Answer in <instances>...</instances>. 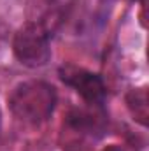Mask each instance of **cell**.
<instances>
[{
  "mask_svg": "<svg viewBox=\"0 0 149 151\" xmlns=\"http://www.w3.org/2000/svg\"><path fill=\"white\" fill-rule=\"evenodd\" d=\"M107 113L104 106L88 104V107L70 109L60 130V148L63 151H86L95 146L107 132Z\"/></svg>",
  "mask_w": 149,
  "mask_h": 151,
  "instance_id": "6da1fadb",
  "label": "cell"
},
{
  "mask_svg": "<svg viewBox=\"0 0 149 151\" xmlns=\"http://www.w3.org/2000/svg\"><path fill=\"white\" fill-rule=\"evenodd\" d=\"M9 109L14 118L25 125L39 127L47 121L56 107V88L46 81H25L19 83L9 95Z\"/></svg>",
  "mask_w": 149,
  "mask_h": 151,
  "instance_id": "7a4b0ae2",
  "label": "cell"
},
{
  "mask_svg": "<svg viewBox=\"0 0 149 151\" xmlns=\"http://www.w3.org/2000/svg\"><path fill=\"white\" fill-rule=\"evenodd\" d=\"M51 32L37 21L25 23L12 39V51L19 63L27 67H42L51 58Z\"/></svg>",
  "mask_w": 149,
  "mask_h": 151,
  "instance_id": "3957f363",
  "label": "cell"
},
{
  "mask_svg": "<svg viewBox=\"0 0 149 151\" xmlns=\"http://www.w3.org/2000/svg\"><path fill=\"white\" fill-rule=\"evenodd\" d=\"M58 76L67 86H70L82 97L86 104L104 106L107 97V86L98 74L72 63H67L58 69Z\"/></svg>",
  "mask_w": 149,
  "mask_h": 151,
  "instance_id": "277c9868",
  "label": "cell"
},
{
  "mask_svg": "<svg viewBox=\"0 0 149 151\" xmlns=\"http://www.w3.org/2000/svg\"><path fill=\"white\" fill-rule=\"evenodd\" d=\"M126 107L130 109V113L133 116L135 121H139L142 127L148 125L149 118V106H148V88L140 86V88H132L126 93Z\"/></svg>",
  "mask_w": 149,
  "mask_h": 151,
  "instance_id": "5b68a950",
  "label": "cell"
},
{
  "mask_svg": "<svg viewBox=\"0 0 149 151\" xmlns=\"http://www.w3.org/2000/svg\"><path fill=\"white\" fill-rule=\"evenodd\" d=\"M7 37H9V27H7L4 21H0V49H2L4 44L7 42Z\"/></svg>",
  "mask_w": 149,
  "mask_h": 151,
  "instance_id": "8992f818",
  "label": "cell"
},
{
  "mask_svg": "<svg viewBox=\"0 0 149 151\" xmlns=\"http://www.w3.org/2000/svg\"><path fill=\"white\" fill-rule=\"evenodd\" d=\"M100 151H125L121 146H117V144H111V146H107V148H104V150Z\"/></svg>",
  "mask_w": 149,
  "mask_h": 151,
  "instance_id": "52a82bcc",
  "label": "cell"
},
{
  "mask_svg": "<svg viewBox=\"0 0 149 151\" xmlns=\"http://www.w3.org/2000/svg\"><path fill=\"white\" fill-rule=\"evenodd\" d=\"M0 128H2V111H0Z\"/></svg>",
  "mask_w": 149,
  "mask_h": 151,
  "instance_id": "ba28073f",
  "label": "cell"
}]
</instances>
